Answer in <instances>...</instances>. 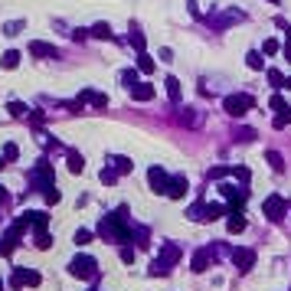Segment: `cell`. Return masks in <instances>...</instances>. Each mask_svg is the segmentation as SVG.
Returning a JSON list of instances; mask_svg holds the SVG:
<instances>
[{"instance_id":"1","label":"cell","mask_w":291,"mask_h":291,"mask_svg":"<svg viewBox=\"0 0 291 291\" xmlns=\"http://www.w3.org/2000/svg\"><path fill=\"white\" fill-rule=\"evenodd\" d=\"M252 105H255V98H252V95H229L226 102H223V108H226L232 118H242Z\"/></svg>"},{"instance_id":"2","label":"cell","mask_w":291,"mask_h":291,"mask_svg":"<svg viewBox=\"0 0 291 291\" xmlns=\"http://www.w3.org/2000/svg\"><path fill=\"white\" fill-rule=\"evenodd\" d=\"M69 271H72L76 278H92V275H95V259H88V255H79V259H72Z\"/></svg>"},{"instance_id":"3","label":"cell","mask_w":291,"mask_h":291,"mask_svg":"<svg viewBox=\"0 0 291 291\" xmlns=\"http://www.w3.org/2000/svg\"><path fill=\"white\" fill-rule=\"evenodd\" d=\"M262 209H265V216H269V219H281V213H285V209H288V203H285V196H269V200H265V203H262Z\"/></svg>"},{"instance_id":"4","label":"cell","mask_w":291,"mask_h":291,"mask_svg":"<svg viewBox=\"0 0 291 291\" xmlns=\"http://www.w3.org/2000/svg\"><path fill=\"white\" fill-rule=\"evenodd\" d=\"M33 187H40V190H53V167H49V164H43V167H40V170L33 173Z\"/></svg>"},{"instance_id":"5","label":"cell","mask_w":291,"mask_h":291,"mask_svg":"<svg viewBox=\"0 0 291 291\" xmlns=\"http://www.w3.org/2000/svg\"><path fill=\"white\" fill-rule=\"evenodd\" d=\"M147 180H151V187L157 190V193H167V190H170V177H167V173H164L161 167H151Z\"/></svg>"},{"instance_id":"6","label":"cell","mask_w":291,"mask_h":291,"mask_svg":"<svg viewBox=\"0 0 291 291\" xmlns=\"http://www.w3.org/2000/svg\"><path fill=\"white\" fill-rule=\"evenodd\" d=\"M187 177H170V190H167V196H170V200H180V196L187 193Z\"/></svg>"},{"instance_id":"7","label":"cell","mask_w":291,"mask_h":291,"mask_svg":"<svg viewBox=\"0 0 291 291\" xmlns=\"http://www.w3.org/2000/svg\"><path fill=\"white\" fill-rule=\"evenodd\" d=\"M131 98H134V102H147V98H154V85H151V82L134 85V88H131Z\"/></svg>"},{"instance_id":"8","label":"cell","mask_w":291,"mask_h":291,"mask_svg":"<svg viewBox=\"0 0 291 291\" xmlns=\"http://www.w3.org/2000/svg\"><path fill=\"white\" fill-rule=\"evenodd\" d=\"M232 259L239 262V269H242V271H249V269H252V262H255V255H252L249 249H236V252H232Z\"/></svg>"},{"instance_id":"9","label":"cell","mask_w":291,"mask_h":291,"mask_svg":"<svg viewBox=\"0 0 291 291\" xmlns=\"http://www.w3.org/2000/svg\"><path fill=\"white\" fill-rule=\"evenodd\" d=\"M13 285H17V288H23V285H40V275H36V271H17V275H13Z\"/></svg>"},{"instance_id":"10","label":"cell","mask_w":291,"mask_h":291,"mask_svg":"<svg viewBox=\"0 0 291 291\" xmlns=\"http://www.w3.org/2000/svg\"><path fill=\"white\" fill-rule=\"evenodd\" d=\"M79 102H92V105H95V108H105V105H108V98L102 95V92H92V88H85V92H82V98H79Z\"/></svg>"},{"instance_id":"11","label":"cell","mask_w":291,"mask_h":291,"mask_svg":"<svg viewBox=\"0 0 291 291\" xmlns=\"http://www.w3.org/2000/svg\"><path fill=\"white\" fill-rule=\"evenodd\" d=\"M30 53H33V56H46V59H53L56 49H53L49 43H30Z\"/></svg>"},{"instance_id":"12","label":"cell","mask_w":291,"mask_h":291,"mask_svg":"<svg viewBox=\"0 0 291 291\" xmlns=\"http://www.w3.org/2000/svg\"><path fill=\"white\" fill-rule=\"evenodd\" d=\"M242 229H246V219H242L239 209H232L229 213V232H242Z\"/></svg>"},{"instance_id":"13","label":"cell","mask_w":291,"mask_h":291,"mask_svg":"<svg viewBox=\"0 0 291 291\" xmlns=\"http://www.w3.org/2000/svg\"><path fill=\"white\" fill-rule=\"evenodd\" d=\"M69 170H72V173H82V170H85V161H82V154L69 151Z\"/></svg>"},{"instance_id":"14","label":"cell","mask_w":291,"mask_h":291,"mask_svg":"<svg viewBox=\"0 0 291 291\" xmlns=\"http://www.w3.org/2000/svg\"><path fill=\"white\" fill-rule=\"evenodd\" d=\"M0 65H3V69H17V65H20V53H17V49H10V53H3Z\"/></svg>"},{"instance_id":"15","label":"cell","mask_w":291,"mask_h":291,"mask_svg":"<svg viewBox=\"0 0 291 291\" xmlns=\"http://www.w3.org/2000/svg\"><path fill=\"white\" fill-rule=\"evenodd\" d=\"M167 95H170V102H180V82L173 76H167Z\"/></svg>"},{"instance_id":"16","label":"cell","mask_w":291,"mask_h":291,"mask_svg":"<svg viewBox=\"0 0 291 291\" xmlns=\"http://www.w3.org/2000/svg\"><path fill=\"white\" fill-rule=\"evenodd\" d=\"M92 36H98V40H111V26H108V23H95V26H92Z\"/></svg>"},{"instance_id":"17","label":"cell","mask_w":291,"mask_h":291,"mask_svg":"<svg viewBox=\"0 0 291 291\" xmlns=\"http://www.w3.org/2000/svg\"><path fill=\"white\" fill-rule=\"evenodd\" d=\"M138 69H141V72H154V59L147 53H141L138 56Z\"/></svg>"},{"instance_id":"18","label":"cell","mask_w":291,"mask_h":291,"mask_svg":"<svg viewBox=\"0 0 291 291\" xmlns=\"http://www.w3.org/2000/svg\"><path fill=\"white\" fill-rule=\"evenodd\" d=\"M246 62H249V69H262V65H265V59H262V53H249Z\"/></svg>"},{"instance_id":"19","label":"cell","mask_w":291,"mask_h":291,"mask_svg":"<svg viewBox=\"0 0 291 291\" xmlns=\"http://www.w3.org/2000/svg\"><path fill=\"white\" fill-rule=\"evenodd\" d=\"M216 216H223V206H219V203H209V206L203 209V219H216Z\"/></svg>"},{"instance_id":"20","label":"cell","mask_w":291,"mask_h":291,"mask_svg":"<svg viewBox=\"0 0 291 291\" xmlns=\"http://www.w3.org/2000/svg\"><path fill=\"white\" fill-rule=\"evenodd\" d=\"M49 242H53V239H49V232H46V229H36V246H40V249H49Z\"/></svg>"},{"instance_id":"21","label":"cell","mask_w":291,"mask_h":291,"mask_svg":"<svg viewBox=\"0 0 291 291\" xmlns=\"http://www.w3.org/2000/svg\"><path fill=\"white\" fill-rule=\"evenodd\" d=\"M128 170H131L128 157H115V173H128Z\"/></svg>"},{"instance_id":"22","label":"cell","mask_w":291,"mask_h":291,"mask_svg":"<svg viewBox=\"0 0 291 291\" xmlns=\"http://www.w3.org/2000/svg\"><path fill=\"white\" fill-rule=\"evenodd\" d=\"M278 53V40H265V46H262V56H275Z\"/></svg>"},{"instance_id":"23","label":"cell","mask_w":291,"mask_h":291,"mask_svg":"<svg viewBox=\"0 0 291 291\" xmlns=\"http://www.w3.org/2000/svg\"><path fill=\"white\" fill-rule=\"evenodd\" d=\"M134 79H138V72H134V69H125V72H121V82H125L128 88H134Z\"/></svg>"},{"instance_id":"24","label":"cell","mask_w":291,"mask_h":291,"mask_svg":"<svg viewBox=\"0 0 291 291\" xmlns=\"http://www.w3.org/2000/svg\"><path fill=\"white\" fill-rule=\"evenodd\" d=\"M26 111H30L26 105H20V102H10V115H13V118H23Z\"/></svg>"},{"instance_id":"25","label":"cell","mask_w":291,"mask_h":291,"mask_svg":"<svg viewBox=\"0 0 291 291\" xmlns=\"http://www.w3.org/2000/svg\"><path fill=\"white\" fill-rule=\"evenodd\" d=\"M288 125H291V108H288V111H281L278 118H275V128H288Z\"/></svg>"},{"instance_id":"26","label":"cell","mask_w":291,"mask_h":291,"mask_svg":"<svg viewBox=\"0 0 291 291\" xmlns=\"http://www.w3.org/2000/svg\"><path fill=\"white\" fill-rule=\"evenodd\" d=\"M269 82H271L275 88H281V82H288V79H281V72H278V69H269Z\"/></svg>"},{"instance_id":"27","label":"cell","mask_w":291,"mask_h":291,"mask_svg":"<svg viewBox=\"0 0 291 291\" xmlns=\"http://www.w3.org/2000/svg\"><path fill=\"white\" fill-rule=\"evenodd\" d=\"M206 262H209V259H206V252H200V255L193 259V271H206Z\"/></svg>"},{"instance_id":"28","label":"cell","mask_w":291,"mask_h":291,"mask_svg":"<svg viewBox=\"0 0 291 291\" xmlns=\"http://www.w3.org/2000/svg\"><path fill=\"white\" fill-rule=\"evenodd\" d=\"M271 108H275V111L281 115V111H288V102H285L281 95H275V98H271Z\"/></svg>"},{"instance_id":"29","label":"cell","mask_w":291,"mask_h":291,"mask_svg":"<svg viewBox=\"0 0 291 291\" xmlns=\"http://www.w3.org/2000/svg\"><path fill=\"white\" fill-rule=\"evenodd\" d=\"M20 30H23V23H20V20H13V23H7V26H3V33H7V36H17Z\"/></svg>"},{"instance_id":"30","label":"cell","mask_w":291,"mask_h":291,"mask_svg":"<svg viewBox=\"0 0 291 291\" xmlns=\"http://www.w3.org/2000/svg\"><path fill=\"white\" fill-rule=\"evenodd\" d=\"M265 157H269V164H271V167H275V170H281V167H285V164H281V154L269 151V154H265Z\"/></svg>"},{"instance_id":"31","label":"cell","mask_w":291,"mask_h":291,"mask_svg":"<svg viewBox=\"0 0 291 291\" xmlns=\"http://www.w3.org/2000/svg\"><path fill=\"white\" fill-rule=\"evenodd\" d=\"M17 144H7V147H3V157H7V161H17Z\"/></svg>"},{"instance_id":"32","label":"cell","mask_w":291,"mask_h":291,"mask_svg":"<svg viewBox=\"0 0 291 291\" xmlns=\"http://www.w3.org/2000/svg\"><path fill=\"white\" fill-rule=\"evenodd\" d=\"M88 239H92V232H85V229H79V232H76V242H79V246H85Z\"/></svg>"},{"instance_id":"33","label":"cell","mask_w":291,"mask_h":291,"mask_svg":"<svg viewBox=\"0 0 291 291\" xmlns=\"http://www.w3.org/2000/svg\"><path fill=\"white\" fill-rule=\"evenodd\" d=\"M115 177H118V173H115V170H108V167L102 170V180H105V184H115Z\"/></svg>"},{"instance_id":"34","label":"cell","mask_w":291,"mask_h":291,"mask_svg":"<svg viewBox=\"0 0 291 291\" xmlns=\"http://www.w3.org/2000/svg\"><path fill=\"white\" fill-rule=\"evenodd\" d=\"M131 43L138 46V49H144V36H141V33H134V36H131Z\"/></svg>"},{"instance_id":"35","label":"cell","mask_w":291,"mask_h":291,"mask_svg":"<svg viewBox=\"0 0 291 291\" xmlns=\"http://www.w3.org/2000/svg\"><path fill=\"white\" fill-rule=\"evenodd\" d=\"M46 203H59V193H56V190H46Z\"/></svg>"},{"instance_id":"36","label":"cell","mask_w":291,"mask_h":291,"mask_svg":"<svg viewBox=\"0 0 291 291\" xmlns=\"http://www.w3.org/2000/svg\"><path fill=\"white\" fill-rule=\"evenodd\" d=\"M285 59H288V62H291V43L285 46Z\"/></svg>"},{"instance_id":"37","label":"cell","mask_w":291,"mask_h":291,"mask_svg":"<svg viewBox=\"0 0 291 291\" xmlns=\"http://www.w3.org/2000/svg\"><path fill=\"white\" fill-rule=\"evenodd\" d=\"M285 85H288V88H291V79H288V82H285Z\"/></svg>"},{"instance_id":"38","label":"cell","mask_w":291,"mask_h":291,"mask_svg":"<svg viewBox=\"0 0 291 291\" xmlns=\"http://www.w3.org/2000/svg\"><path fill=\"white\" fill-rule=\"evenodd\" d=\"M288 40H291V26H288Z\"/></svg>"},{"instance_id":"39","label":"cell","mask_w":291,"mask_h":291,"mask_svg":"<svg viewBox=\"0 0 291 291\" xmlns=\"http://www.w3.org/2000/svg\"><path fill=\"white\" fill-rule=\"evenodd\" d=\"M271 3H278V0H271Z\"/></svg>"},{"instance_id":"40","label":"cell","mask_w":291,"mask_h":291,"mask_svg":"<svg viewBox=\"0 0 291 291\" xmlns=\"http://www.w3.org/2000/svg\"><path fill=\"white\" fill-rule=\"evenodd\" d=\"M0 291H3V285H0Z\"/></svg>"}]
</instances>
